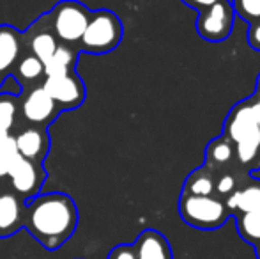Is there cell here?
Masks as SVG:
<instances>
[{"label": "cell", "mask_w": 260, "mask_h": 259, "mask_svg": "<svg viewBox=\"0 0 260 259\" xmlns=\"http://www.w3.org/2000/svg\"><path fill=\"white\" fill-rule=\"evenodd\" d=\"M78 208L64 192H46L25 200L23 229L46 250H57L78 227Z\"/></svg>", "instance_id": "1"}, {"label": "cell", "mask_w": 260, "mask_h": 259, "mask_svg": "<svg viewBox=\"0 0 260 259\" xmlns=\"http://www.w3.org/2000/svg\"><path fill=\"white\" fill-rule=\"evenodd\" d=\"M225 137L236 146V155L241 163L248 165L258 155L260 130L253 112V103L243 101L232 108L225 123Z\"/></svg>", "instance_id": "2"}, {"label": "cell", "mask_w": 260, "mask_h": 259, "mask_svg": "<svg viewBox=\"0 0 260 259\" xmlns=\"http://www.w3.org/2000/svg\"><path fill=\"white\" fill-rule=\"evenodd\" d=\"M124 27L120 18L110 9H96L90 13V20L76 48L90 55H103L120 45Z\"/></svg>", "instance_id": "3"}, {"label": "cell", "mask_w": 260, "mask_h": 259, "mask_svg": "<svg viewBox=\"0 0 260 259\" xmlns=\"http://www.w3.org/2000/svg\"><path fill=\"white\" fill-rule=\"evenodd\" d=\"M92 11L78 0H58L48 11V23L58 45L78 46Z\"/></svg>", "instance_id": "4"}, {"label": "cell", "mask_w": 260, "mask_h": 259, "mask_svg": "<svg viewBox=\"0 0 260 259\" xmlns=\"http://www.w3.org/2000/svg\"><path fill=\"white\" fill-rule=\"evenodd\" d=\"M225 203L212 195H186L179 199V215L188 225L197 229H218L229 218Z\"/></svg>", "instance_id": "5"}, {"label": "cell", "mask_w": 260, "mask_h": 259, "mask_svg": "<svg viewBox=\"0 0 260 259\" xmlns=\"http://www.w3.org/2000/svg\"><path fill=\"white\" fill-rule=\"evenodd\" d=\"M41 85L45 87V91L62 112L82 107L87 96L85 83H83L82 76L76 73V69L62 73V75L45 76Z\"/></svg>", "instance_id": "6"}, {"label": "cell", "mask_w": 260, "mask_h": 259, "mask_svg": "<svg viewBox=\"0 0 260 259\" xmlns=\"http://www.w3.org/2000/svg\"><path fill=\"white\" fill-rule=\"evenodd\" d=\"M234 9L230 0H221L211 7L199 11L197 32L209 43H221L230 36L234 27Z\"/></svg>", "instance_id": "7"}, {"label": "cell", "mask_w": 260, "mask_h": 259, "mask_svg": "<svg viewBox=\"0 0 260 259\" xmlns=\"http://www.w3.org/2000/svg\"><path fill=\"white\" fill-rule=\"evenodd\" d=\"M20 112L30 126H43V128H48L62 114V110L55 105L41 83H36L25 91L21 96Z\"/></svg>", "instance_id": "8"}, {"label": "cell", "mask_w": 260, "mask_h": 259, "mask_svg": "<svg viewBox=\"0 0 260 259\" xmlns=\"http://www.w3.org/2000/svg\"><path fill=\"white\" fill-rule=\"evenodd\" d=\"M46 170L43 163H36L30 160L20 158L13 165V169L7 172L14 194L20 195L23 200L41 194V188L46 181Z\"/></svg>", "instance_id": "9"}, {"label": "cell", "mask_w": 260, "mask_h": 259, "mask_svg": "<svg viewBox=\"0 0 260 259\" xmlns=\"http://www.w3.org/2000/svg\"><path fill=\"white\" fill-rule=\"evenodd\" d=\"M21 41L27 45L28 53L38 57L43 64L48 63L50 57L55 53L58 46L57 38L53 36L52 28L48 23V14L39 16L25 32H21Z\"/></svg>", "instance_id": "10"}, {"label": "cell", "mask_w": 260, "mask_h": 259, "mask_svg": "<svg viewBox=\"0 0 260 259\" xmlns=\"http://www.w3.org/2000/svg\"><path fill=\"white\" fill-rule=\"evenodd\" d=\"M14 137V144L20 153L21 158L30 160L36 163H43L46 160L52 148V140H50L48 128L43 126H30L21 128Z\"/></svg>", "instance_id": "11"}, {"label": "cell", "mask_w": 260, "mask_h": 259, "mask_svg": "<svg viewBox=\"0 0 260 259\" xmlns=\"http://www.w3.org/2000/svg\"><path fill=\"white\" fill-rule=\"evenodd\" d=\"M25 200L14 192L0 194V238H7L23 229Z\"/></svg>", "instance_id": "12"}, {"label": "cell", "mask_w": 260, "mask_h": 259, "mask_svg": "<svg viewBox=\"0 0 260 259\" xmlns=\"http://www.w3.org/2000/svg\"><path fill=\"white\" fill-rule=\"evenodd\" d=\"M21 32H18L13 25H0V75L6 78L11 75L21 57Z\"/></svg>", "instance_id": "13"}, {"label": "cell", "mask_w": 260, "mask_h": 259, "mask_svg": "<svg viewBox=\"0 0 260 259\" xmlns=\"http://www.w3.org/2000/svg\"><path fill=\"white\" fill-rule=\"evenodd\" d=\"M137 259H174L168 240L154 229H145L133 243Z\"/></svg>", "instance_id": "14"}, {"label": "cell", "mask_w": 260, "mask_h": 259, "mask_svg": "<svg viewBox=\"0 0 260 259\" xmlns=\"http://www.w3.org/2000/svg\"><path fill=\"white\" fill-rule=\"evenodd\" d=\"M78 53L80 50L75 46L68 45H58L57 50L48 63H45V76L62 75V73L75 71L76 63H78Z\"/></svg>", "instance_id": "15"}, {"label": "cell", "mask_w": 260, "mask_h": 259, "mask_svg": "<svg viewBox=\"0 0 260 259\" xmlns=\"http://www.w3.org/2000/svg\"><path fill=\"white\" fill-rule=\"evenodd\" d=\"M11 75L20 82L21 87H25L27 83H34L36 85V82L45 78V64L32 53H25V55H21L18 59Z\"/></svg>", "instance_id": "16"}, {"label": "cell", "mask_w": 260, "mask_h": 259, "mask_svg": "<svg viewBox=\"0 0 260 259\" xmlns=\"http://www.w3.org/2000/svg\"><path fill=\"white\" fill-rule=\"evenodd\" d=\"M212 192H214V180L206 167L189 174L182 187V194L186 195H212Z\"/></svg>", "instance_id": "17"}, {"label": "cell", "mask_w": 260, "mask_h": 259, "mask_svg": "<svg viewBox=\"0 0 260 259\" xmlns=\"http://www.w3.org/2000/svg\"><path fill=\"white\" fill-rule=\"evenodd\" d=\"M232 156H234V144L225 135L209 142L206 149V162L214 163V165H223V163L230 162Z\"/></svg>", "instance_id": "18"}, {"label": "cell", "mask_w": 260, "mask_h": 259, "mask_svg": "<svg viewBox=\"0 0 260 259\" xmlns=\"http://www.w3.org/2000/svg\"><path fill=\"white\" fill-rule=\"evenodd\" d=\"M237 211L241 213L260 211V181H253L243 190H237Z\"/></svg>", "instance_id": "19"}, {"label": "cell", "mask_w": 260, "mask_h": 259, "mask_svg": "<svg viewBox=\"0 0 260 259\" xmlns=\"http://www.w3.org/2000/svg\"><path fill=\"white\" fill-rule=\"evenodd\" d=\"M237 231L246 242H260V211L241 215L237 218Z\"/></svg>", "instance_id": "20"}, {"label": "cell", "mask_w": 260, "mask_h": 259, "mask_svg": "<svg viewBox=\"0 0 260 259\" xmlns=\"http://www.w3.org/2000/svg\"><path fill=\"white\" fill-rule=\"evenodd\" d=\"M14 98L16 96L0 94V133H9L14 126V119H16L18 112V105Z\"/></svg>", "instance_id": "21"}, {"label": "cell", "mask_w": 260, "mask_h": 259, "mask_svg": "<svg viewBox=\"0 0 260 259\" xmlns=\"http://www.w3.org/2000/svg\"><path fill=\"white\" fill-rule=\"evenodd\" d=\"M20 153L16 149V144H14V137L9 135L6 140L0 144V176H7L11 169H13L14 163L20 160Z\"/></svg>", "instance_id": "22"}, {"label": "cell", "mask_w": 260, "mask_h": 259, "mask_svg": "<svg viewBox=\"0 0 260 259\" xmlns=\"http://www.w3.org/2000/svg\"><path fill=\"white\" fill-rule=\"evenodd\" d=\"M234 14L241 16L248 23L260 21V0H230Z\"/></svg>", "instance_id": "23"}, {"label": "cell", "mask_w": 260, "mask_h": 259, "mask_svg": "<svg viewBox=\"0 0 260 259\" xmlns=\"http://www.w3.org/2000/svg\"><path fill=\"white\" fill-rule=\"evenodd\" d=\"M106 259H137L133 243H120L108 252Z\"/></svg>", "instance_id": "24"}, {"label": "cell", "mask_w": 260, "mask_h": 259, "mask_svg": "<svg viewBox=\"0 0 260 259\" xmlns=\"http://www.w3.org/2000/svg\"><path fill=\"white\" fill-rule=\"evenodd\" d=\"M234 188H236V180H234L230 174H223V176L219 178V180L216 181V185H214V190L218 192V194H221V195L232 194Z\"/></svg>", "instance_id": "25"}, {"label": "cell", "mask_w": 260, "mask_h": 259, "mask_svg": "<svg viewBox=\"0 0 260 259\" xmlns=\"http://www.w3.org/2000/svg\"><path fill=\"white\" fill-rule=\"evenodd\" d=\"M248 45L260 52V21L251 23L250 28H248Z\"/></svg>", "instance_id": "26"}, {"label": "cell", "mask_w": 260, "mask_h": 259, "mask_svg": "<svg viewBox=\"0 0 260 259\" xmlns=\"http://www.w3.org/2000/svg\"><path fill=\"white\" fill-rule=\"evenodd\" d=\"M181 2H184L186 6L193 7V9L202 11V9H206V7H211V6H214V4L221 2V0H181Z\"/></svg>", "instance_id": "27"}, {"label": "cell", "mask_w": 260, "mask_h": 259, "mask_svg": "<svg viewBox=\"0 0 260 259\" xmlns=\"http://www.w3.org/2000/svg\"><path fill=\"white\" fill-rule=\"evenodd\" d=\"M253 112H255V118H257V125H258V130H260V101L253 103Z\"/></svg>", "instance_id": "28"}, {"label": "cell", "mask_w": 260, "mask_h": 259, "mask_svg": "<svg viewBox=\"0 0 260 259\" xmlns=\"http://www.w3.org/2000/svg\"><path fill=\"white\" fill-rule=\"evenodd\" d=\"M9 135H11V133H0V144H2V142L6 140V138L9 137Z\"/></svg>", "instance_id": "29"}, {"label": "cell", "mask_w": 260, "mask_h": 259, "mask_svg": "<svg viewBox=\"0 0 260 259\" xmlns=\"http://www.w3.org/2000/svg\"><path fill=\"white\" fill-rule=\"evenodd\" d=\"M257 94H258V101H260V75H258V80H257Z\"/></svg>", "instance_id": "30"}, {"label": "cell", "mask_w": 260, "mask_h": 259, "mask_svg": "<svg viewBox=\"0 0 260 259\" xmlns=\"http://www.w3.org/2000/svg\"><path fill=\"white\" fill-rule=\"evenodd\" d=\"M2 80H4V78H2V75H0V83H2Z\"/></svg>", "instance_id": "31"}, {"label": "cell", "mask_w": 260, "mask_h": 259, "mask_svg": "<svg viewBox=\"0 0 260 259\" xmlns=\"http://www.w3.org/2000/svg\"><path fill=\"white\" fill-rule=\"evenodd\" d=\"M258 256H260V245H258Z\"/></svg>", "instance_id": "32"}, {"label": "cell", "mask_w": 260, "mask_h": 259, "mask_svg": "<svg viewBox=\"0 0 260 259\" xmlns=\"http://www.w3.org/2000/svg\"><path fill=\"white\" fill-rule=\"evenodd\" d=\"M0 180H2V176H0Z\"/></svg>", "instance_id": "33"}]
</instances>
